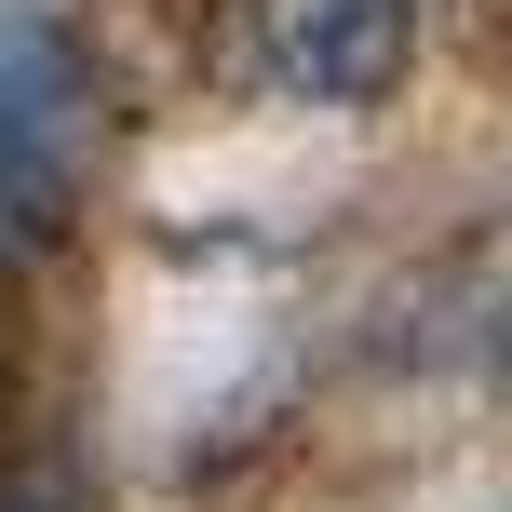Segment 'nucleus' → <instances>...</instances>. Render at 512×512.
I'll return each mask as SVG.
<instances>
[{
	"instance_id": "obj_1",
	"label": "nucleus",
	"mask_w": 512,
	"mask_h": 512,
	"mask_svg": "<svg viewBox=\"0 0 512 512\" xmlns=\"http://www.w3.org/2000/svg\"><path fill=\"white\" fill-rule=\"evenodd\" d=\"M108 162V81L54 14H0V230L54 243L95 203Z\"/></svg>"
},
{
	"instance_id": "obj_3",
	"label": "nucleus",
	"mask_w": 512,
	"mask_h": 512,
	"mask_svg": "<svg viewBox=\"0 0 512 512\" xmlns=\"http://www.w3.org/2000/svg\"><path fill=\"white\" fill-rule=\"evenodd\" d=\"M418 324H432V337H418L432 364H512V230H499V243H472V256H459V283H445Z\"/></svg>"
},
{
	"instance_id": "obj_2",
	"label": "nucleus",
	"mask_w": 512,
	"mask_h": 512,
	"mask_svg": "<svg viewBox=\"0 0 512 512\" xmlns=\"http://www.w3.org/2000/svg\"><path fill=\"white\" fill-rule=\"evenodd\" d=\"M256 81L297 108H378L418 68V0H256Z\"/></svg>"
}]
</instances>
